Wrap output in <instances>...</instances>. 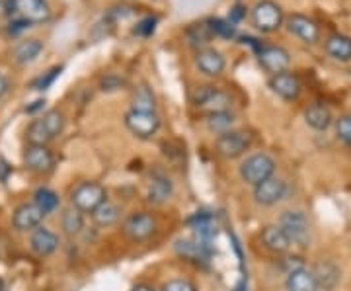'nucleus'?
Wrapping results in <instances>:
<instances>
[{
  "label": "nucleus",
  "mask_w": 351,
  "mask_h": 291,
  "mask_svg": "<svg viewBox=\"0 0 351 291\" xmlns=\"http://www.w3.org/2000/svg\"><path fill=\"white\" fill-rule=\"evenodd\" d=\"M131 110L137 112H156V98L147 84H141L131 94Z\"/></svg>",
  "instance_id": "nucleus-28"
},
{
  "label": "nucleus",
  "mask_w": 351,
  "mask_h": 291,
  "mask_svg": "<svg viewBox=\"0 0 351 291\" xmlns=\"http://www.w3.org/2000/svg\"><path fill=\"white\" fill-rule=\"evenodd\" d=\"M156 24H158V20L156 18H152V16H147V18H143V20H138L135 27H133V34L138 36V38H149L154 34V30H156Z\"/></svg>",
  "instance_id": "nucleus-38"
},
{
  "label": "nucleus",
  "mask_w": 351,
  "mask_h": 291,
  "mask_svg": "<svg viewBox=\"0 0 351 291\" xmlns=\"http://www.w3.org/2000/svg\"><path fill=\"white\" fill-rule=\"evenodd\" d=\"M125 127L138 139H152L160 129V117L156 115V112L129 110L125 114Z\"/></svg>",
  "instance_id": "nucleus-7"
},
{
  "label": "nucleus",
  "mask_w": 351,
  "mask_h": 291,
  "mask_svg": "<svg viewBox=\"0 0 351 291\" xmlns=\"http://www.w3.org/2000/svg\"><path fill=\"white\" fill-rule=\"evenodd\" d=\"M59 244H61L59 237L51 229H34V233L29 237V246H32V251L38 254V256H51V254L59 248Z\"/></svg>",
  "instance_id": "nucleus-17"
},
{
  "label": "nucleus",
  "mask_w": 351,
  "mask_h": 291,
  "mask_svg": "<svg viewBox=\"0 0 351 291\" xmlns=\"http://www.w3.org/2000/svg\"><path fill=\"white\" fill-rule=\"evenodd\" d=\"M106 200H108V191L100 182H80L71 191V205L82 213H92Z\"/></svg>",
  "instance_id": "nucleus-4"
},
{
  "label": "nucleus",
  "mask_w": 351,
  "mask_h": 291,
  "mask_svg": "<svg viewBox=\"0 0 351 291\" xmlns=\"http://www.w3.org/2000/svg\"><path fill=\"white\" fill-rule=\"evenodd\" d=\"M277 225L285 231L291 244H297V246L311 244V223L299 209H289L285 213H281Z\"/></svg>",
  "instance_id": "nucleus-5"
},
{
  "label": "nucleus",
  "mask_w": 351,
  "mask_h": 291,
  "mask_svg": "<svg viewBox=\"0 0 351 291\" xmlns=\"http://www.w3.org/2000/svg\"><path fill=\"white\" fill-rule=\"evenodd\" d=\"M336 135L343 145L351 147V112L350 114L339 115L336 119Z\"/></svg>",
  "instance_id": "nucleus-36"
},
{
  "label": "nucleus",
  "mask_w": 351,
  "mask_h": 291,
  "mask_svg": "<svg viewBox=\"0 0 351 291\" xmlns=\"http://www.w3.org/2000/svg\"><path fill=\"white\" fill-rule=\"evenodd\" d=\"M191 104L207 114H215V112H228L232 106V98L225 90L205 84L191 92Z\"/></svg>",
  "instance_id": "nucleus-3"
},
{
  "label": "nucleus",
  "mask_w": 351,
  "mask_h": 291,
  "mask_svg": "<svg viewBox=\"0 0 351 291\" xmlns=\"http://www.w3.org/2000/svg\"><path fill=\"white\" fill-rule=\"evenodd\" d=\"M34 203L38 205L39 209L45 213V216H51L53 211H57V207H59V196H57V191H53L51 188H45V186H41L36 190L34 194Z\"/></svg>",
  "instance_id": "nucleus-30"
},
{
  "label": "nucleus",
  "mask_w": 351,
  "mask_h": 291,
  "mask_svg": "<svg viewBox=\"0 0 351 291\" xmlns=\"http://www.w3.org/2000/svg\"><path fill=\"white\" fill-rule=\"evenodd\" d=\"M287 194L289 186L283 178L271 176L260 182L258 186H254V200L258 205H263V207H271V205L283 202L287 198Z\"/></svg>",
  "instance_id": "nucleus-9"
},
{
  "label": "nucleus",
  "mask_w": 351,
  "mask_h": 291,
  "mask_svg": "<svg viewBox=\"0 0 351 291\" xmlns=\"http://www.w3.org/2000/svg\"><path fill=\"white\" fill-rule=\"evenodd\" d=\"M63 73V67H53L49 69L47 73H43V76H39L38 80L34 82V89L39 90V92H43V90H49L51 84L59 78V75Z\"/></svg>",
  "instance_id": "nucleus-37"
},
{
  "label": "nucleus",
  "mask_w": 351,
  "mask_h": 291,
  "mask_svg": "<svg viewBox=\"0 0 351 291\" xmlns=\"http://www.w3.org/2000/svg\"><path fill=\"white\" fill-rule=\"evenodd\" d=\"M260 239H262L263 246H265L269 253L285 254L289 253V248L293 246L291 241H289V237L285 235V231L279 227V225H267V227H263Z\"/></svg>",
  "instance_id": "nucleus-18"
},
{
  "label": "nucleus",
  "mask_w": 351,
  "mask_h": 291,
  "mask_svg": "<svg viewBox=\"0 0 351 291\" xmlns=\"http://www.w3.org/2000/svg\"><path fill=\"white\" fill-rule=\"evenodd\" d=\"M211 38H213V34H211V30H209L207 22H205V24H191L188 30H186V39H188V45L197 51L209 47Z\"/></svg>",
  "instance_id": "nucleus-27"
},
{
  "label": "nucleus",
  "mask_w": 351,
  "mask_h": 291,
  "mask_svg": "<svg viewBox=\"0 0 351 291\" xmlns=\"http://www.w3.org/2000/svg\"><path fill=\"white\" fill-rule=\"evenodd\" d=\"M127 80L119 73H106V75L100 78V90L101 92H117V90L125 89Z\"/></svg>",
  "instance_id": "nucleus-35"
},
{
  "label": "nucleus",
  "mask_w": 351,
  "mask_h": 291,
  "mask_svg": "<svg viewBox=\"0 0 351 291\" xmlns=\"http://www.w3.org/2000/svg\"><path fill=\"white\" fill-rule=\"evenodd\" d=\"M207 25H209L211 34L219 36V38L230 39L237 36V25L232 24V22H228V20H223V18H211L207 22Z\"/></svg>",
  "instance_id": "nucleus-34"
},
{
  "label": "nucleus",
  "mask_w": 351,
  "mask_h": 291,
  "mask_svg": "<svg viewBox=\"0 0 351 291\" xmlns=\"http://www.w3.org/2000/svg\"><path fill=\"white\" fill-rule=\"evenodd\" d=\"M269 89L276 92L279 98H283V100H297L299 96H301V80L297 78V76L293 75V73H277V75H271L269 78Z\"/></svg>",
  "instance_id": "nucleus-14"
},
{
  "label": "nucleus",
  "mask_w": 351,
  "mask_h": 291,
  "mask_svg": "<svg viewBox=\"0 0 351 291\" xmlns=\"http://www.w3.org/2000/svg\"><path fill=\"white\" fill-rule=\"evenodd\" d=\"M25 27H29V24L16 16V18L10 20V24H8V34H20V32H24Z\"/></svg>",
  "instance_id": "nucleus-40"
},
{
  "label": "nucleus",
  "mask_w": 351,
  "mask_h": 291,
  "mask_svg": "<svg viewBox=\"0 0 351 291\" xmlns=\"http://www.w3.org/2000/svg\"><path fill=\"white\" fill-rule=\"evenodd\" d=\"M131 291H156V290H154L152 286H149V283H137V286H135Z\"/></svg>",
  "instance_id": "nucleus-45"
},
{
  "label": "nucleus",
  "mask_w": 351,
  "mask_h": 291,
  "mask_svg": "<svg viewBox=\"0 0 351 291\" xmlns=\"http://www.w3.org/2000/svg\"><path fill=\"white\" fill-rule=\"evenodd\" d=\"M258 61L263 69L271 75L285 73L291 67V55L281 45H260L258 49Z\"/></svg>",
  "instance_id": "nucleus-11"
},
{
  "label": "nucleus",
  "mask_w": 351,
  "mask_h": 291,
  "mask_svg": "<svg viewBox=\"0 0 351 291\" xmlns=\"http://www.w3.org/2000/svg\"><path fill=\"white\" fill-rule=\"evenodd\" d=\"M162 291H195V288L186 279H170L162 286Z\"/></svg>",
  "instance_id": "nucleus-39"
},
{
  "label": "nucleus",
  "mask_w": 351,
  "mask_h": 291,
  "mask_svg": "<svg viewBox=\"0 0 351 291\" xmlns=\"http://www.w3.org/2000/svg\"><path fill=\"white\" fill-rule=\"evenodd\" d=\"M43 106H45V100H36V102H32V106H25L24 112L25 114H36V112L41 110Z\"/></svg>",
  "instance_id": "nucleus-43"
},
{
  "label": "nucleus",
  "mask_w": 351,
  "mask_h": 291,
  "mask_svg": "<svg viewBox=\"0 0 351 291\" xmlns=\"http://www.w3.org/2000/svg\"><path fill=\"white\" fill-rule=\"evenodd\" d=\"M41 51H43V41H41V39H24V41H20V43L14 47L12 57L18 65H27L34 63L39 55H41Z\"/></svg>",
  "instance_id": "nucleus-25"
},
{
  "label": "nucleus",
  "mask_w": 351,
  "mask_h": 291,
  "mask_svg": "<svg viewBox=\"0 0 351 291\" xmlns=\"http://www.w3.org/2000/svg\"><path fill=\"white\" fill-rule=\"evenodd\" d=\"M25 139H27L29 145H47L49 141H53V137H51L49 129L43 124V119L39 117V119H34L27 126V129H25Z\"/></svg>",
  "instance_id": "nucleus-32"
},
{
  "label": "nucleus",
  "mask_w": 351,
  "mask_h": 291,
  "mask_svg": "<svg viewBox=\"0 0 351 291\" xmlns=\"http://www.w3.org/2000/svg\"><path fill=\"white\" fill-rule=\"evenodd\" d=\"M41 119H43L45 127L49 129V133L53 139H55V137H59V135L63 133L64 114L61 112V110H49V112H45V114H43Z\"/></svg>",
  "instance_id": "nucleus-33"
},
{
  "label": "nucleus",
  "mask_w": 351,
  "mask_h": 291,
  "mask_svg": "<svg viewBox=\"0 0 351 291\" xmlns=\"http://www.w3.org/2000/svg\"><path fill=\"white\" fill-rule=\"evenodd\" d=\"M244 14H246V8H244V6H240V4H237V6L230 10V18H228V22L237 24V22H240V20L244 18Z\"/></svg>",
  "instance_id": "nucleus-41"
},
{
  "label": "nucleus",
  "mask_w": 351,
  "mask_h": 291,
  "mask_svg": "<svg viewBox=\"0 0 351 291\" xmlns=\"http://www.w3.org/2000/svg\"><path fill=\"white\" fill-rule=\"evenodd\" d=\"M195 67L199 69L205 76H221L226 67L225 55L221 51L213 49V47H205V49L197 51L195 55Z\"/></svg>",
  "instance_id": "nucleus-15"
},
{
  "label": "nucleus",
  "mask_w": 351,
  "mask_h": 291,
  "mask_svg": "<svg viewBox=\"0 0 351 291\" xmlns=\"http://www.w3.org/2000/svg\"><path fill=\"white\" fill-rule=\"evenodd\" d=\"M22 161L34 172H49L55 166V156L47 145H27L22 154Z\"/></svg>",
  "instance_id": "nucleus-13"
},
{
  "label": "nucleus",
  "mask_w": 351,
  "mask_h": 291,
  "mask_svg": "<svg viewBox=\"0 0 351 291\" xmlns=\"http://www.w3.org/2000/svg\"><path fill=\"white\" fill-rule=\"evenodd\" d=\"M252 25L262 32V34H274L277 32L283 22H285V16H283V10L281 6L274 2V0H260L254 4L250 12Z\"/></svg>",
  "instance_id": "nucleus-1"
},
{
  "label": "nucleus",
  "mask_w": 351,
  "mask_h": 291,
  "mask_svg": "<svg viewBox=\"0 0 351 291\" xmlns=\"http://www.w3.org/2000/svg\"><path fill=\"white\" fill-rule=\"evenodd\" d=\"M285 290L287 291H320L318 281L314 276L313 270L308 268H297L293 272H289L285 279Z\"/></svg>",
  "instance_id": "nucleus-19"
},
{
  "label": "nucleus",
  "mask_w": 351,
  "mask_h": 291,
  "mask_svg": "<svg viewBox=\"0 0 351 291\" xmlns=\"http://www.w3.org/2000/svg\"><path fill=\"white\" fill-rule=\"evenodd\" d=\"M12 172V166L8 165L4 159H0V182L4 184L6 180H8V174Z\"/></svg>",
  "instance_id": "nucleus-42"
},
{
  "label": "nucleus",
  "mask_w": 351,
  "mask_h": 291,
  "mask_svg": "<svg viewBox=\"0 0 351 291\" xmlns=\"http://www.w3.org/2000/svg\"><path fill=\"white\" fill-rule=\"evenodd\" d=\"M324 49L326 53L339 63H348L351 61V38L343 34H332L324 41Z\"/></svg>",
  "instance_id": "nucleus-21"
},
{
  "label": "nucleus",
  "mask_w": 351,
  "mask_h": 291,
  "mask_svg": "<svg viewBox=\"0 0 351 291\" xmlns=\"http://www.w3.org/2000/svg\"><path fill=\"white\" fill-rule=\"evenodd\" d=\"M43 217H45V213L36 203H22L14 211L12 225L16 231H34L43 223Z\"/></svg>",
  "instance_id": "nucleus-16"
},
{
  "label": "nucleus",
  "mask_w": 351,
  "mask_h": 291,
  "mask_svg": "<svg viewBox=\"0 0 351 291\" xmlns=\"http://www.w3.org/2000/svg\"><path fill=\"white\" fill-rule=\"evenodd\" d=\"M12 16L27 24H45L51 20V6L47 0H12Z\"/></svg>",
  "instance_id": "nucleus-10"
},
{
  "label": "nucleus",
  "mask_w": 351,
  "mask_h": 291,
  "mask_svg": "<svg viewBox=\"0 0 351 291\" xmlns=\"http://www.w3.org/2000/svg\"><path fill=\"white\" fill-rule=\"evenodd\" d=\"M121 231L129 241L133 242H143L147 239H151L156 231V219L147 211H137V213H131L123 221Z\"/></svg>",
  "instance_id": "nucleus-8"
},
{
  "label": "nucleus",
  "mask_w": 351,
  "mask_h": 291,
  "mask_svg": "<svg viewBox=\"0 0 351 291\" xmlns=\"http://www.w3.org/2000/svg\"><path fill=\"white\" fill-rule=\"evenodd\" d=\"M172 182L170 178L164 176L160 172L152 174L151 182H149V190H147V200L154 205H160V203L168 202L170 196H172Z\"/></svg>",
  "instance_id": "nucleus-22"
},
{
  "label": "nucleus",
  "mask_w": 351,
  "mask_h": 291,
  "mask_svg": "<svg viewBox=\"0 0 351 291\" xmlns=\"http://www.w3.org/2000/svg\"><path fill=\"white\" fill-rule=\"evenodd\" d=\"M174 248L182 258H186L193 264H205L209 262V256H211V248L201 244L199 241H176Z\"/></svg>",
  "instance_id": "nucleus-20"
},
{
  "label": "nucleus",
  "mask_w": 351,
  "mask_h": 291,
  "mask_svg": "<svg viewBox=\"0 0 351 291\" xmlns=\"http://www.w3.org/2000/svg\"><path fill=\"white\" fill-rule=\"evenodd\" d=\"M239 172L246 184L258 186L260 182L276 174V161L267 152H254L246 161H242Z\"/></svg>",
  "instance_id": "nucleus-2"
},
{
  "label": "nucleus",
  "mask_w": 351,
  "mask_h": 291,
  "mask_svg": "<svg viewBox=\"0 0 351 291\" xmlns=\"http://www.w3.org/2000/svg\"><path fill=\"white\" fill-rule=\"evenodd\" d=\"M289 34H293L295 38H299L302 43H308L314 45L318 39H320V27L318 24L311 20L308 16H302V14H291L287 20H285Z\"/></svg>",
  "instance_id": "nucleus-12"
},
{
  "label": "nucleus",
  "mask_w": 351,
  "mask_h": 291,
  "mask_svg": "<svg viewBox=\"0 0 351 291\" xmlns=\"http://www.w3.org/2000/svg\"><path fill=\"white\" fill-rule=\"evenodd\" d=\"M61 225H63V231L69 237H76V235H80L82 229H84V213L78 211L76 207L71 205L69 209H64L63 211Z\"/></svg>",
  "instance_id": "nucleus-29"
},
{
  "label": "nucleus",
  "mask_w": 351,
  "mask_h": 291,
  "mask_svg": "<svg viewBox=\"0 0 351 291\" xmlns=\"http://www.w3.org/2000/svg\"><path fill=\"white\" fill-rule=\"evenodd\" d=\"M318 288L324 291H332L339 281V268L334 262H320L318 266L313 270Z\"/></svg>",
  "instance_id": "nucleus-26"
},
{
  "label": "nucleus",
  "mask_w": 351,
  "mask_h": 291,
  "mask_svg": "<svg viewBox=\"0 0 351 291\" xmlns=\"http://www.w3.org/2000/svg\"><path fill=\"white\" fill-rule=\"evenodd\" d=\"M90 216H92V223H94V225H98V227H112V225H115V223L121 219L123 209H121L117 203L106 200V202L100 203Z\"/></svg>",
  "instance_id": "nucleus-23"
},
{
  "label": "nucleus",
  "mask_w": 351,
  "mask_h": 291,
  "mask_svg": "<svg viewBox=\"0 0 351 291\" xmlns=\"http://www.w3.org/2000/svg\"><path fill=\"white\" fill-rule=\"evenodd\" d=\"M304 121L316 131H326L328 127L334 124V115L324 104H313L304 110Z\"/></svg>",
  "instance_id": "nucleus-24"
},
{
  "label": "nucleus",
  "mask_w": 351,
  "mask_h": 291,
  "mask_svg": "<svg viewBox=\"0 0 351 291\" xmlns=\"http://www.w3.org/2000/svg\"><path fill=\"white\" fill-rule=\"evenodd\" d=\"M217 152L225 159H239L252 147V135L248 131L230 129L215 141Z\"/></svg>",
  "instance_id": "nucleus-6"
},
{
  "label": "nucleus",
  "mask_w": 351,
  "mask_h": 291,
  "mask_svg": "<svg viewBox=\"0 0 351 291\" xmlns=\"http://www.w3.org/2000/svg\"><path fill=\"white\" fill-rule=\"evenodd\" d=\"M8 89H10V82H8V78H6V75L4 73H0V98L8 92Z\"/></svg>",
  "instance_id": "nucleus-44"
},
{
  "label": "nucleus",
  "mask_w": 351,
  "mask_h": 291,
  "mask_svg": "<svg viewBox=\"0 0 351 291\" xmlns=\"http://www.w3.org/2000/svg\"><path fill=\"white\" fill-rule=\"evenodd\" d=\"M234 126V114L228 112H215V114H207V127L211 133L223 135L226 131H230Z\"/></svg>",
  "instance_id": "nucleus-31"
}]
</instances>
